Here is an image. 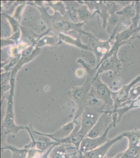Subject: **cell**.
I'll return each mask as SVG.
<instances>
[{
    "label": "cell",
    "mask_w": 140,
    "mask_h": 158,
    "mask_svg": "<svg viewBox=\"0 0 140 158\" xmlns=\"http://www.w3.org/2000/svg\"><path fill=\"white\" fill-rule=\"evenodd\" d=\"M112 24H115L117 22V21H118V19H117V18H115V17H114V18L112 19Z\"/></svg>",
    "instance_id": "obj_14"
},
{
    "label": "cell",
    "mask_w": 140,
    "mask_h": 158,
    "mask_svg": "<svg viewBox=\"0 0 140 158\" xmlns=\"http://www.w3.org/2000/svg\"><path fill=\"white\" fill-rule=\"evenodd\" d=\"M112 65V60H107L103 64V67L104 69H108V68L111 67Z\"/></svg>",
    "instance_id": "obj_12"
},
{
    "label": "cell",
    "mask_w": 140,
    "mask_h": 158,
    "mask_svg": "<svg viewBox=\"0 0 140 158\" xmlns=\"http://www.w3.org/2000/svg\"><path fill=\"white\" fill-rule=\"evenodd\" d=\"M103 108L86 106L81 115L80 129L78 135L85 137L96 123L99 118Z\"/></svg>",
    "instance_id": "obj_1"
},
{
    "label": "cell",
    "mask_w": 140,
    "mask_h": 158,
    "mask_svg": "<svg viewBox=\"0 0 140 158\" xmlns=\"http://www.w3.org/2000/svg\"><path fill=\"white\" fill-rule=\"evenodd\" d=\"M134 11L133 9L130 7H127V8L125 9L123 12H122L123 14L124 15H130L131 14L133 13Z\"/></svg>",
    "instance_id": "obj_11"
},
{
    "label": "cell",
    "mask_w": 140,
    "mask_h": 158,
    "mask_svg": "<svg viewBox=\"0 0 140 158\" xmlns=\"http://www.w3.org/2000/svg\"><path fill=\"white\" fill-rule=\"evenodd\" d=\"M138 106H140V97L138 98V99H137L136 100L133 101L132 103L131 104L130 106L126 107V108H124L120 109V110H118L117 112L119 113L120 115V118L121 115H123V112H125L126 111L132 108L137 107Z\"/></svg>",
    "instance_id": "obj_9"
},
{
    "label": "cell",
    "mask_w": 140,
    "mask_h": 158,
    "mask_svg": "<svg viewBox=\"0 0 140 158\" xmlns=\"http://www.w3.org/2000/svg\"><path fill=\"white\" fill-rule=\"evenodd\" d=\"M76 120H74L64 125L52 134H46L39 132L40 135L47 136L58 143H65L67 139L71 136L75 129L76 127Z\"/></svg>",
    "instance_id": "obj_2"
},
{
    "label": "cell",
    "mask_w": 140,
    "mask_h": 158,
    "mask_svg": "<svg viewBox=\"0 0 140 158\" xmlns=\"http://www.w3.org/2000/svg\"><path fill=\"white\" fill-rule=\"evenodd\" d=\"M130 33H129L128 32H125L124 33L123 35L120 36V40H123L125 39H127V37H128L129 36Z\"/></svg>",
    "instance_id": "obj_13"
},
{
    "label": "cell",
    "mask_w": 140,
    "mask_h": 158,
    "mask_svg": "<svg viewBox=\"0 0 140 158\" xmlns=\"http://www.w3.org/2000/svg\"><path fill=\"white\" fill-rule=\"evenodd\" d=\"M140 95V86L137 87V88L133 89L131 91L130 94V99L133 98L137 97V96Z\"/></svg>",
    "instance_id": "obj_10"
},
{
    "label": "cell",
    "mask_w": 140,
    "mask_h": 158,
    "mask_svg": "<svg viewBox=\"0 0 140 158\" xmlns=\"http://www.w3.org/2000/svg\"><path fill=\"white\" fill-rule=\"evenodd\" d=\"M124 135L118 136L116 138L112 140H108L103 146L99 147L96 149L91 151L83 153L81 154L79 153L80 157L81 158H104V156L107 153L109 148L113 143L118 141L123 137Z\"/></svg>",
    "instance_id": "obj_4"
},
{
    "label": "cell",
    "mask_w": 140,
    "mask_h": 158,
    "mask_svg": "<svg viewBox=\"0 0 140 158\" xmlns=\"http://www.w3.org/2000/svg\"><path fill=\"white\" fill-rule=\"evenodd\" d=\"M72 158H80V155L79 156H77L76 155H74V154H72Z\"/></svg>",
    "instance_id": "obj_15"
},
{
    "label": "cell",
    "mask_w": 140,
    "mask_h": 158,
    "mask_svg": "<svg viewBox=\"0 0 140 158\" xmlns=\"http://www.w3.org/2000/svg\"><path fill=\"white\" fill-rule=\"evenodd\" d=\"M110 127H109L106 130L103 135L94 138H90L87 137H84L80 144L79 148V153L81 154L83 153L91 151L99 147L107 140V135L108 130Z\"/></svg>",
    "instance_id": "obj_3"
},
{
    "label": "cell",
    "mask_w": 140,
    "mask_h": 158,
    "mask_svg": "<svg viewBox=\"0 0 140 158\" xmlns=\"http://www.w3.org/2000/svg\"><path fill=\"white\" fill-rule=\"evenodd\" d=\"M110 116V113L107 111L105 113L103 114L99 117L96 123L93 128L88 133L86 136L87 137L90 138H94L100 136L101 134L103 133V131L107 127V123Z\"/></svg>",
    "instance_id": "obj_5"
},
{
    "label": "cell",
    "mask_w": 140,
    "mask_h": 158,
    "mask_svg": "<svg viewBox=\"0 0 140 158\" xmlns=\"http://www.w3.org/2000/svg\"><path fill=\"white\" fill-rule=\"evenodd\" d=\"M137 158H140V157Z\"/></svg>",
    "instance_id": "obj_16"
},
{
    "label": "cell",
    "mask_w": 140,
    "mask_h": 158,
    "mask_svg": "<svg viewBox=\"0 0 140 158\" xmlns=\"http://www.w3.org/2000/svg\"><path fill=\"white\" fill-rule=\"evenodd\" d=\"M98 94L100 97V98H103L106 100L107 103H109L111 105H112L113 101L111 98L110 94L108 89L103 85H99L97 89Z\"/></svg>",
    "instance_id": "obj_6"
},
{
    "label": "cell",
    "mask_w": 140,
    "mask_h": 158,
    "mask_svg": "<svg viewBox=\"0 0 140 158\" xmlns=\"http://www.w3.org/2000/svg\"><path fill=\"white\" fill-rule=\"evenodd\" d=\"M42 152L37 149L31 148L28 150L26 158H43Z\"/></svg>",
    "instance_id": "obj_8"
},
{
    "label": "cell",
    "mask_w": 140,
    "mask_h": 158,
    "mask_svg": "<svg viewBox=\"0 0 140 158\" xmlns=\"http://www.w3.org/2000/svg\"></svg>",
    "instance_id": "obj_17"
},
{
    "label": "cell",
    "mask_w": 140,
    "mask_h": 158,
    "mask_svg": "<svg viewBox=\"0 0 140 158\" xmlns=\"http://www.w3.org/2000/svg\"><path fill=\"white\" fill-rule=\"evenodd\" d=\"M60 148L55 150L51 158H69L72 156V154L68 155L65 152V149L63 148Z\"/></svg>",
    "instance_id": "obj_7"
}]
</instances>
